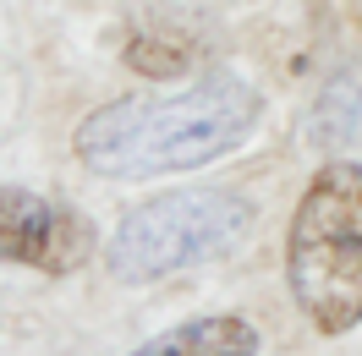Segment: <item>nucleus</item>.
<instances>
[{
	"label": "nucleus",
	"instance_id": "nucleus-1",
	"mask_svg": "<svg viewBox=\"0 0 362 356\" xmlns=\"http://www.w3.org/2000/svg\"><path fill=\"white\" fill-rule=\"evenodd\" d=\"M264 121V93L236 71H204L176 93H127L77 121L71 154L105 181L187 176L236 154Z\"/></svg>",
	"mask_w": 362,
	"mask_h": 356
},
{
	"label": "nucleus",
	"instance_id": "nucleus-2",
	"mask_svg": "<svg viewBox=\"0 0 362 356\" xmlns=\"http://www.w3.org/2000/svg\"><path fill=\"white\" fill-rule=\"evenodd\" d=\"M286 285L296 312L318 334H351L362 324V165H318L286 225Z\"/></svg>",
	"mask_w": 362,
	"mask_h": 356
},
{
	"label": "nucleus",
	"instance_id": "nucleus-3",
	"mask_svg": "<svg viewBox=\"0 0 362 356\" xmlns=\"http://www.w3.org/2000/svg\"><path fill=\"white\" fill-rule=\"evenodd\" d=\"M252 220H258V208L236 186H176V192L143 198L137 208L121 214L110 247H105V268L121 285H159L181 268L236 252Z\"/></svg>",
	"mask_w": 362,
	"mask_h": 356
},
{
	"label": "nucleus",
	"instance_id": "nucleus-4",
	"mask_svg": "<svg viewBox=\"0 0 362 356\" xmlns=\"http://www.w3.org/2000/svg\"><path fill=\"white\" fill-rule=\"evenodd\" d=\"M93 252L99 230L71 203H55L28 186H0V263L66 280L83 263H93Z\"/></svg>",
	"mask_w": 362,
	"mask_h": 356
},
{
	"label": "nucleus",
	"instance_id": "nucleus-5",
	"mask_svg": "<svg viewBox=\"0 0 362 356\" xmlns=\"http://www.w3.org/2000/svg\"><path fill=\"white\" fill-rule=\"evenodd\" d=\"M258 351H264V340L242 312H198V318L159 329L154 340H143L127 356H258Z\"/></svg>",
	"mask_w": 362,
	"mask_h": 356
},
{
	"label": "nucleus",
	"instance_id": "nucleus-6",
	"mask_svg": "<svg viewBox=\"0 0 362 356\" xmlns=\"http://www.w3.org/2000/svg\"><path fill=\"white\" fill-rule=\"evenodd\" d=\"M127 66H132L137 77H154V83H165V77H181V71L192 66V49L181 44V39H132V49H127Z\"/></svg>",
	"mask_w": 362,
	"mask_h": 356
}]
</instances>
